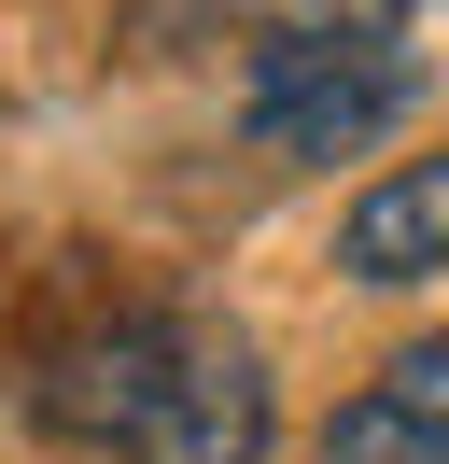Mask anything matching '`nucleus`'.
<instances>
[{
	"label": "nucleus",
	"instance_id": "obj_1",
	"mask_svg": "<svg viewBox=\"0 0 449 464\" xmlns=\"http://www.w3.org/2000/svg\"><path fill=\"white\" fill-rule=\"evenodd\" d=\"M43 422L112 464H267V366L211 310H127L43 366Z\"/></svg>",
	"mask_w": 449,
	"mask_h": 464
},
{
	"label": "nucleus",
	"instance_id": "obj_2",
	"mask_svg": "<svg viewBox=\"0 0 449 464\" xmlns=\"http://www.w3.org/2000/svg\"><path fill=\"white\" fill-rule=\"evenodd\" d=\"M407 99H421V57L393 29H281L267 57H253V85H239V127L281 169H337V155H365Z\"/></svg>",
	"mask_w": 449,
	"mask_h": 464
},
{
	"label": "nucleus",
	"instance_id": "obj_3",
	"mask_svg": "<svg viewBox=\"0 0 449 464\" xmlns=\"http://www.w3.org/2000/svg\"><path fill=\"white\" fill-rule=\"evenodd\" d=\"M323 464H449V338H407L365 394H337Z\"/></svg>",
	"mask_w": 449,
	"mask_h": 464
},
{
	"label": "nucleus",
	"instance_id": "obj_4",
	"mask_svg": "<svg viewBox=\"0 0 449 464\" xmlns=\"http://www.w3.org/2000/svg\"><path fill=\"white\" fill-rule=\"evenodd\" d=\"M337 267L351 282H435L449 267V155H407V169L365 183L337 211Z\"/></svg>",
	"mask_w": 449,
	"mask_h": 464
},
{
	"label": "nucleus",
	"instance_id": "obj_5",
	"mask_svg": "<svg viewBox=\"0 0 449 464\" xmlns=\"http://www.w3.org/2000/svg\"><path fill=\"white\" fill-rule=\"evenodd\" d=\"M281 29H407V0H253Z\"/></svg>",
	"mask_w": 449,
	"mask_h": 464
},
{
	"label": "nucleus",
	"instance_id": "obj_6",
	"mask_svg": "<svg viewBox=\"0 0 449 464\" xmlns=\"http://www.w3.org/2000/svg\"><path fill=\"white\" fill-rule=\"evenodd\" d=\"M407 29H449V0H407Z\"/></svg>",
	"mask_w": 449,
	"mask_h": 464
}]
</instances>
